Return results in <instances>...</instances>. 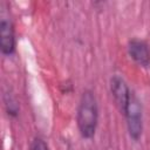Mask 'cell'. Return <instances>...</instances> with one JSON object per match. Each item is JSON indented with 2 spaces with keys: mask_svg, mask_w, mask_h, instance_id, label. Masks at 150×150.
Here are the masks:
<instances>
[{
  "mask_svg": "<svg viewBox=\"0 0 150 150\" xmlns=\"http://www.w3.org/2000/svg\"><path fill=\"white\" fill-rule=\"evenodd\" d=\"M76 124L82 138L91 139L95 136L98 124V103L93 90L87 89L82 93L77 110Z\"/></svg>",
  "mask_w": 150,
  "mask_h": 150,
  "instance_id": "6da1fadb",
  "label": "cell"
},
{
  "mask_svg": "<svg viewBox=\"0 0 150 150\" xmlns=\"http://www.w3.org/2000/svg\"><path fill=\"white\" fill-rule=\"evenodd\" d=\"M123 116L125 117L129 137L132 141H138L143 134V108L139 98L134 91L123 111Z\"/></svg>",
  "mask_w": 150,
  "mask_h": 150,
  "instance_id": "7a4b0ae2",
  "label": "cell"
},
{
  "mask_svg": "<svg viewBox=\"0 0 150 150\" xmlns=\"http://www.w3.org/2000/svg\"><path fill=\"white\" fill-rule=\"evenodd\" d=\"M109 87H110V93L112 95L114 102L116 104V107L118 108V110L121 111V114H123L132 90L129 88L127 81L118 74H115L111 76L110 82H109Z\"/></svg>",
  "mask_w": 150,
  "mask_h": 150,
  "instance_id": "3957f363",
  "label": "cell"
},
{
  "mask_svg": "<svg viewBox=\"0 0 150 150\" xmlns=\"http://www.w3.org/2000/svg\"><path fill=\"white\" fill-rule=\"evenodd\" d=\"M16 39L15 29L9 18L1 16L0 20V50L5 56H12L15 53Z\"/></svg>",
  "mask_w": 150,
  "mask_h": 150,
  "instance_id": "277c9868",
  "label": "cell"
},
{
  "mask_svg": "<svg viewBox=\"0 0 150 150\" xmlns=\"http://www.w3.org/2000/svg\"><path fill=\"white\" fill-rule=\"evenodd\" d=\"M127 49L130 59L136 64L144 68L150 66V48L144 40L137 38L129 40Z\"/></svg>",
  "mask_w": 150,
  "mask_h": 150,
  "instance_id": "5b68a950",
  "label": "cell"
},
{
  "mask_svg": "<svg viewBox=\"0 0 150 150\" xmlns=\"http://www.w3.org/2000/svg\"><path fill=\"white\" fill-rule=\"evenodd\" d=\"M4 102H5V108H6V111H7L8 116L16 117L19 115L20 107H19V103L15 100V97L11 93H6L5 96H4Z\"/></svg>",
  "mask_w": 150,
  "mask_h": 150,
  "instance_id": "8992f818",
  "label": "cell"
},
{
  "mask_svg": "<svg viewBox=\"0 0 150 150\" xmlns=\"http://www.w3.org/2000/svg\"><path fill=\"white\" fill-rule=\"evenodd\" d=\"M29 150H49V145L42 137L38 136L34 137V139L32 141Z\"/></svg>",
  "mask_w": 150,
  "mask_h": 150,
  "instance_id": "52a82bcc",
  "label": "cell"
}]
</instances>
